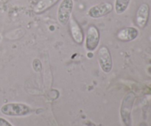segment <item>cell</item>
Listing matches in <instances>:
<instances>
[{
    "mask_svg": "<svg viewBox=\"0 0 151 126\" xmlns=\"http://www.w3.org/2000/svg\"><path fill=\"white\" fill-rule=\"evenodd\" d=\"M0 112L7 117H24L30 114L31 109L24 103H8L0 108Z\"/></svg>",
    "mask_w": 151,
    "mask_h": 126,
    "instance_id": "obj_1",
    "label": "cell"
},
{
    "mask_svg": "<svg viewBox=\"0 0 151 126\" xmlns=\"http://www.w3.org/2000/svg\"><path fill=\"white\" fill-rule=\"evenodd\" d=\"M74 0H62L57 10V19L61 26H66L72 17Z\"/></svg>",
    "mask_w": 151,
    "mask_h": 126,
    "instance_id": "obj_2",
    "label": "cell"
},
{
    "mask_svg": "<svg viewBox=\"0 0 151 126\" xmlns=\"http://www.w3.org/2000/svg\"><path fill=\"white\" fill-rule=\"evenodd\" d=\"M98 63L101 70L104 73H110L113 69V60L111 52L107 47H101L97 53Z\"/></svg>",
    "mask_w": 151,
    "mask_h": 126,
    "instance_id": "obj_3",
    "label": "cell"
},
{
    "mask_svg": "<svg viewBox=\"0 0 151 126\" xmlns=\"http://www.w3.org/2000/svg\"><path fill=\"white\" fill-rule=\"evenodd\" d=\"M100 41V33L98 28L94 25H91L87 30L85 37V47L86 50L94 52L98 47Z\"/></svg>",
    "mask_w": 151,
    "mask_h": 126,
    "instance_id": "obj_4",
    "label": "cell"
},
{
    "mask_svg": "<svg viewBox=\"0 0 151 126\" xmlns=\"http://www.w3.org/2000/svg\"><path fill=\"white\" fill-rule=\"evenodd\" d=\"M114 10V5L110 2H101L93 5L87 11V15L91 19H99L104 17Z\"/></svg>",
    "mask_w": 151,
    "mask_h": 126,
    "instance_id": "obj_5",
    "label": "cell"
},
{
    "mask_svg": "<svg viewBox=\"0 0 151 126\" xmlns=\"http://www.w3.org/2000/svg\"><path fill=\"white\" fill-rule=\"evenodd\" d=\"M135 95L133 93H129L124 98L121 106V117L123 122L127 126L131 125V112L132 109Z\"/></svg>",
    "mask_w": 151,
    "mask_h": 126,
    "instance_id": "obj_6",
    "label": "cell"
},
{
    "mask_svg": "<svg viewBox=\"0 0 151 126\" xmlns=\"http://www.w3.org/2000/svg\"><path fill=\"white\" fill-rule=\"evenodd\" d=\"M150 17V7L146 3H143L139 7L136 13V24L141 29L147 26Z\"/></svg>",
    "mask_w": 151,
    "mask_h": 126,
    "instance_id": "obj_7",
    "label": "cell"
},
{
    "mask_svg": "<svg viewBox=\"0 0 151 126\" xmlns=\"http://www.w3.org/2000/svg\"><path fill=\"white\" fill-rule=\"evenodd\" d=\"M69 23V30L73 41L78 44H82L84 40V35L81 25L74 17H71Z\"/></svg>",
    "mask_w": 151,
    "mask_h": 126,
    "instance_id": "obj_8",
    "label": "cell"
},
{
    "mask_svg": "<svg viewBox=\"0 0 151 126\" xmlns=\"http://www.w3.org/2000/svg\"><path fill=\"white\" fill-rule=\"evenodd\" d=\"M139 30L134 27H127L118 31L116 38L123 42H129L134 41L138 37Z\"/></svg>",
    "mask_w": 151,
    "mask_h": 126,
    "instance_id": "obj_9",
    "label": "cell"
},
{
    "mask_svg": "<svg viewBox=\"0 0 151 126\" xmlns=\"http://www.w3.org/2000/svg\"><path fill=\"white\" fill-rule=\"evenodd\" d=\"M60 0H39L33 7L35 14H42L53 6L55 5Z\"/></svg>",
    "mask_w": 151,
    "mask_h": 126,
    "instance_id": "obj_10",
    "label": "cell"
},
{
    "mask_svg": "<svg viewBox=\"0 0 151 126\" xmlns=\"http://www.w3.org/2000/svg\"><path fill=\"white\" fill-rule=\"evenodd\" d=\"M131 0H115L114 9L117 15H122L128 10Z\"/></svg>",
    "mask_w": 151,
    "mask_h": 126,
    "instance_id": "obj_11",
    "label": "cell"
},
{
    "mask_svg": "<svg viewBox=\"0 0 151 126\" xmlns=\"http://www.w3.org/2000/svg\"><path fill=\"white\" fill-rule=\"evenodd\" d=\"M32 69H33L35 72H40L41 70H42V68H43L42 63H41V60L38 58H35L32 60Z\"/></svg>",
    "mask_w": 151,
    "mask_h": 126,
    "instance_id": "obj_12",
    "label": "cell"
},
{
    "mask_svg": "<svg viewBox=\"0 0 151 126\" xmlns=\"http://www.w3.org/2000/svg\"><path fill=\"white\" fill-rule=\"evenodd\" d=\"M0 126H13L9 121L0 117Z\"/></svg>",
    "mask_w": 151,
    "mask_h": 126,
    "instance_id": "obj_13",
    "label": "cell"
},
{
    "mask_svg": "<svg viewBox=\"0 0 151 126\" xmlns=\"http://www.w3.org/2000/svg\"><path fill=\"white\" fill-rule=\"evenodd\" d=\"M1 35H0V41H1Z\"/></svg>",
    "mask_w": 151,
    "mask_h": 126,
    "instance_id": "obj_14",
    "label": "cell"
}]
</instances>
